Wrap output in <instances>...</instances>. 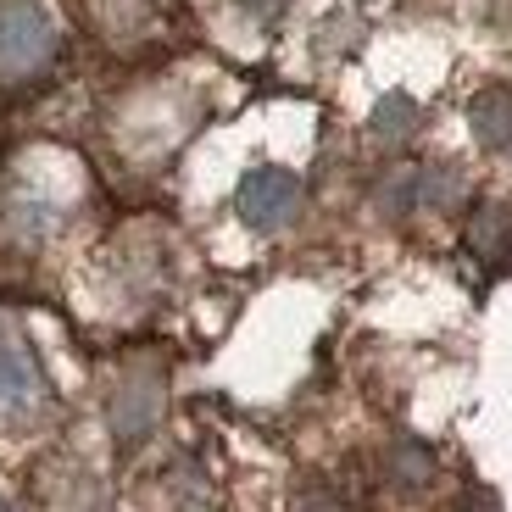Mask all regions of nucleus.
I'll use <instances>...</instances> for the list:
<instances>
[{
	"instance_id": "1",
	"label": "nucleus",
	"mask_w": 512,
	"mask_h": 512,
	"mask_svg": "<svg viewBox=\"0 0 512 512\" xmlns=\"http://www.w3.org/2000/svg\"><path fill=\"white\" fill-rule=\"evenodd\" d=\"M56 12L45 0H0V84L45 73L56 56Z\"/></svg>"
},
{
	"instance_id": "2",
	"label": "nucleus",
	"mask_w": 512,
	"mask_h": 512,
	"mask_svg": "<svg viewBox=\"0 0 512 512\" xmlns=\"http://www.w3.org/2000/svg\"><path fill=\"white\" fill-rule=\"evenodd\" d=\"M234 206H240V218L251 223V229L273 234L301 212V179H295L290 167H251L240 179Z\"/></svg>"
},
{
	"instance_id": "3",
	"label": "nucleus",
	"mask_w": 512,
	"mask_h": 512,
	"mask_svg": "<svg viewBox=\"0 0 512 512\" xmlns=\"http://www.w3.org/2000/svg\"><path fill=\"white\" fill-rule=\"evenodd\" d=\"M51 401V384L39 373V357L17 340V334H0V423L34 418Z\"/></svg>"
},
{
	"instance_id": "4",
	"label": "nucleus",
	"mask_w": 512,
	"mask_h": 512,
	"mask_svg": "<svg viewBox=\"0 0 512 512\" xmlns=\"http://www.w3.org/2000/svg\"><path fill=\"white\" fill-rule=\"evenodd\" d=\"M162 418V379L156 373H123L112 390V429L117 440L151 435V423Z\"/></svg>"
},
{
	"instance_id": "5",
	"label": "nucleus",
	"mask_w": 512,
	"mask_h": 512,
	"mask_svg": "<svg viewBox=\"0 0 512 512\" xmlns=\"http://www.w3.org/2000/svg\"><path fill=\"white\" fill-rule=\"evenodd\" d=\"M468 251L496 273L512 268V206L507 201H490L474 212V223H468Z\"/></svg>"
},
{
	"instance_id": "6",
	"label": "nucleus",
	"mask_w": 512,
	"mask_h": 512,
	"mask_svg": "<svg viewBox=\"0 0 512 512\" xmlns=\"http://www.w3.org/2000/svg\"><path fill=\"white\" fill-rule=\"evenodd\" d=\"M468 128L485 151H512V84H490L468 106Z\"/></svg>"
},
{
	"instance_id": "7",
	"label": "nucleus",
	"mask_w": 512,
	"mask_h": 512,
	"mask_svg": "<svg viewBox=\"0 0 512 512\" xmlns=\"http://www.w3.org/2000/svg\"><path fill=\"white\" fill-rule=\"evenodd\" d=\"M418 123H423V112H418V101H412V95H384V101L373 106V117H368L373 140H384V145L412 140V128H418Z\"/></svg>"
},
{
	"instance_id": "8",
	"label": "nucleus",
	"mask_w": 512,
	"mask_h": 512,
	"mask_svg": "<svg viewBox=\"0 0 512 512\" xmlns=\"http://www.w3.org/2000/svg\"><path fill=\"white\" fill-rule=\"evenodd\" d=\"M457 195H462V173L457 167H423V206H457Z\"/></svg>"
},
{
	"instance_id": "9",
	"label": "nucleus",
	"mask_w": 512,
	"mask_h": 512,
	"mask_svg": "<svg viewBox=\"0 0 512 512\" xmlns=\"http://www.w3.org/2000/svg\"><path fill=\"white\" fill-rule=\"evenodd\" d=\"M390 474H396V485H423V479L435 474V462H429V451H423V446H396Z\"/></svg>"
},
{
	"instance_id": "10",
	"label": "nucleus",
	"mask_w": 512,
	"mask_h": 512,
	"mask_svg": "<svg viewBox=\"0 0 512 512\" xmlns=\"http://www.w3.org/2000/svg\"><path fill=\"white\" fill-rule=\"evenodd\" d=\"M0 512H12V507H0Z\"/></svg>"
}]
</instances>
